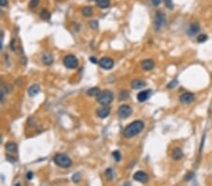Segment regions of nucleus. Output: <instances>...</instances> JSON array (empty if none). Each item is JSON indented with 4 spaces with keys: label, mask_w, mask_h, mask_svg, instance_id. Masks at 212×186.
I'll list each match as a JSON object with an SVG mask.
<instances>
[{
    "label": "nucleus",
    "mask_w": 212,
    "mask_h": 186,
    "mask_svg": "<svg viewBox=\"0 0 212 186\" xmlns=\"http://www.w3.org/2000/svg\"><path fill=\"white\" fill-rule=\"evenodd\" d=\"M144 128V123L141 120H134L130 124L127 125L123 132L124 136L126 138H131L133 136H136Z\"/></svg>",
    "instance_id": "nucleus-1"
},
{
    "label": "nucleus",
    "mask_w": 212,
    "mask_h": 186,
    "mask_svg": "<svg viewBox=\"0 0 212 186\" xmlns=\"http://www.w3.org/2000/svg\"><path fill=\"white\" fill-rule=\"evenodd\" d=\"M53 160L57 166L60 167H62V168H68L72 166V164H73L70 157L66 154H63V153H57L54 156Z\"/></svg>",
    "instance_id": "nucleus-2"
},
{
    "label": "nucleus",
    "mask_w": 212,
    "mask_h": 186,
    "mask_svg": "<svg viewBox=\"0 0 212 186\" xmlns=\"http://www.w3.org/2000/svg\"><path fill=\"white\" fill-rule=\"evenodd\" d=\"M113 99H114V95L110 90H104L97 96V102L102 105H109L112 103Z\"/></svg>",
    "instance_id": "nucleus-3"
},
{
    "label": "nucleus",
    "mask_w": 212,
    "mask_h": 186,
    "mask_svg": "<svg viewBox=\"0 0 212 186\" xmlns=\"http://www.w3.org/2000/svg\"><path fill=\"white\" fill-rule=\"evenodd\" d=\"M166 25V15L164 12L158 11L155 15L154 21V27L155 31H159L163 28Z\"/></svg>",
    "instance_id": "nucleus-4"
},
{
    "label": "nucleus",
    "mask_w": 212,
    "mask_h": 186,
    "mask_svg": "<svg viewBox=\"0 0 212 186\" xmlns=\"http://www.w3.org/2000/svg\"><path fill=\"white\" fill-rule=\"evenodd\" d=\"M63 65L67 69L74 70L78 67V59L74 55H67L63 58Z\"/></svg>",
    "instance_id": "nucleus-5"
},
{
    "label": "nucleus",
    "mask_w": 212,
    "mask_h": 186,
    "mask_svg": "<svg viewBox=\"0 0 212 186\" xmlns=\"http://www.w3.org/2000/svg\"><path fill=\"white\" fill-rule=\"evenodd\" d=\"M118 116L121 118H127L129 116H131V114H132V108L129 106V105H127V104H123L121 105L118 108Z\"/></svg>",
    "instance_id": "nucleus-6"
},
{
    "label": "nucleus",
    "mask_w": 212,
    "mask_h": 186,
    "mask_svg": "<svg viewBox=\"0 0 212 186\" xmlns=\"http://www.w3.org/2000/svg\"><path fill=\"white\" fill-rule=\"evenodd\" d=\"M99 66L104 70H110L114 66V61L112 58H109V56H104L98 62Z\"/></svg>",
    "instance_id": "nucleus-7"
},
{
    "label": "nucleus",
    "mask_w": 212,
    "mask_h": 186,
    "mask_svg": "<svg viewBox=\"0 0 212 186\" xmlns=\"http://www.w3.org/2000/svg\"><path fill=\"white\" fill-rule=\"evenodd\" d=\"M180 102L184 104H192L194 102L195 100V95L193 93H190V92H186L182 94L179 98Z\"/></svg>",
    "instance_id": "nucleus-8"
},
{
    "label": "nucleus",
    "mask_w": 212,
    "mask_h": 186,
    "mask_svg": "<svg viewBox=\"0 0 212 186\" xmlns=\"http://www.w3.org/2000/svg\"><path fill=\"white\" fill-rule=\"evenodd\" d=\"M97 116L100 118H106L109 116L110 114V108L109 107V105H103L100 108H98L96 111Z\"/></svg>",
    "instance_id": "nucleus-9"
},
{
    "label": "nucleus",
    "mask_w": 212,
    "mask_h": 186,
    "mask_svg": "<svg viewBox=\"0 0 212 186\" xmlns=\"http://www.w3.org/2000/svg\"><path fill=\"white\" fill-rule=\"evenodd\" d=\"M134 180L139 182H141V183H145L148 182V175L144 172V171H138L133 176Z\"/></svg>",
    "instance_id": "nucleus-10"
},
{
    "label": "nucleus",
    "mask_w": 212,
    "mask_h": 186,
    "mask_svg": "<svg viewBox=\"0 0 212 186\" xmlns=\"http://www.w3.org/2000/svg\"><path fill=\"white\" fill-rule=\"evenodd\" d=\"M41 61L45 65L49 66V65H52V64L54 63V58L50 53L45 52L41 55Z\"/></svg>",
    "instance_id": "nucleus-11"
},
{
    "label": "nucleus",
    "mask_w": 212,
    "mask_h": 186,
    "mask_svg": "<svg viewBox=\"0 0 212 186\" xmlns=\"http://www.w3.org/2000/svg\"><path fill=\"white\" fill-rule=\"evenodd\" d=\"M150 95H151V90H149V89L143 90V91H140L137 95V99L140 103H144L150 98Z\"/></svg>",
    "instance_id": "nucleus-12"
},
{
    "label": "nucleus",
    "mask_w": 212,
    "mask_h": 186,
    "mask_svg": "<svg viewBox=\"0 0 212 186\" xmlns=\"http://www.w3.org/2000/svg\"><path fill=\"white\" fill-rule=\"evenodd\" d=\"M155 68V62L152 59H144L141 62V69L143 70H151Z\"/></svg>",
    "instance_id": "nucleus-13"
},
{
    "label": "nucleus",
    "mask_w": 212,
    "mask_h": 186,
    "mask_svg": "<svg viewBox=\"0 0 212 186\" xmlns=\"http://www.w3.org/2000/svg\"><path fill=\"white\" fill-rule=\"evenodd\" d=\"M40 91H41L40 86H39V85H36V84L32 85L31 87L28 88V90H27L28 95H29L30 97H35L36 95H38L39 93H40Z\"/></svg>",
    "instance_id": "nucleus-14"
},
{
    "label": "nucleus",
    "mask_w": 212,
    "mask_h": 186,
    "mask_svg": "<svg viewBox=\"0 0 212 186\" xmlns=\"http://www.w3.org/2000/svg\"><path fill=\"white\" fill-rule=\"evenodd\" d=\"M146 86V83L143 80H140V79H135L131 82V88L133 89H140L144 88Z\"/></svg>",
    "instance_id": "nucleus-15"
},
{
    "label": "nucleus",
    "mask_w": 212,
    "mask_h": 186,
    "mask_svg": "<svg viewBox=\"0 0 212 186\" xmlns=\"http://www.w3.org/2000/svg\"><path fill=\"white\" fill-rule=\"evenodd\" d=\"M200 31V26L198 24H192L189 26V29H188V35L190 36V37H192V36L196 35L198 32Z\"/></svg>",
    "instance_id": "nucleus-16"
},
{
    "label": "nucleus",
    "mask_w": 212,
    "mask_h": 186,
    "mask_svg": "<svg viewBox=\"0 0 212 186\" xmlns=\"http://www.w3.org/2000/svg\"><path fill=\"white\" fill-rule=\"evenodd\" d=\"M5 148L10 153H15L17 152V144L14 142H8L5 146Z\"/></svg>",
    "instance_id": "nucleus-17"
},
{
    "label": "nucleus",
    "mask_w": 212,
    "mask_h": 186,
    "mask_svg": "<svg viewBox=\"0 0 212 186\" xmlns=\"http://www.w3.org/2000/svg\"><path fill=\"white\" fill-rule=\"evenodd\" d=\"M173 159L175 161H179L182 157H183V152L180 148H175L173 151V154H172Z\"/></svg>",
    "instance_id": "nucleus-18"
},
{
    "label": "nucleus",
    "mask_w": 212,
    "mask_h": 186,
    "mask_svg": "<svg viewBox=\"0 0 212 186\" xmlns=\"http://www.w3.org/2000/svg\"><path fill=\"white\" fill-rule=\"evenodd\" d=\"M40 17L44 21H49L51 18V13L48 10H41V11L40 12Z\"/></svg>",
    "instance_id": "nucleus-19"
},
{
    "label": "nucleus",
    "mask_w": 212,
    "mask_h": 186,
    "mask_svg": "<svg viewBox=\"0 0 212 186\" xmlns=\"http://www.w3.org/2000/svg\"><path fill=\"white\" fill-rule=\"evenodd\" d=\"M100 92L101 91H100V89H99V88L94 87V88H91L87 90V95L89 97H94V96H98Z\"/></svg>",
    "instance_id": "nucleus-20"
},
{
    "label": "nucleus",
    "mask_w": 212,
    "mask_h": 186,
    "mask_svg": "<svg viewBox=\"0 0 212 186\" xmlns=\"http://www.w3.org/2000/svg\"><path fill=\"white\" fill-rule=\"evenodd\" d=\"M97 6L101 9H107L110 5V0H97Z\"/></svg>",
    "instance_id": "nucleus-21"
},
{
    "label": "nucleus",
    "mask_w": 212,
    "mask_h": 186,
    "mask_svg": "<svg viewBox=\"0 0 212 186\" xmlns=\"http://www.w3.org/2000/svg\"><path fill=\"white\" fill-rule=\"evenodd\" d=\"M81 12H82V14L84 16L90 17L94 12V9L90 6H87V7H84V8L82 9V10H81Z\"/></svg>",
    "instance_id": "nucleus-22"
},
{
    "label": "nucleus",
    "mask_w": 212,
    "mask_h": 186,
    "mask_svg": "<svg viewBox=\"0 0 212 186\" xmlns=\"http://www.w3.org/2000/svg\"><path fill=\"white\" fill-rule=\"evenodd\" d=\"M105 175L109 181H112L113 178H114V171H113L112 168H108L105 171Z\"/></svg>",
    "instance_id": "nucleus-23"
},
{
    "label": "nucleus",
    "mask_w": 212,
    "mask_h": 186,
    "mask_svg": "<svg viewBox=\"0 0 212 186\" xmlns=\"http://www.w3.org/2000/svg\"><path fill=\"white\" fill-rule=\"evenodd\" d=\"M112 157L114 158V160L116 162H120L121 161V158H122V155H121V153H120L119 151H114L112 152Z\"/></svg>",
    "instance_id": "nucleus-24"
},
{
    "label": "nucleus",
    "mask_w": 212,
    "mask_h": 186,
    "mask_svg": "<svg viewBox=\"0 0 212 186\" xmlns=\"http://www.w3.org/2000/svg\"><path fill=\"white\" fill-rule=\"evenodd\" d=\"M120 100H126L127 98L129 97V93L127 92L126 90H124V91H121V93H120Z\"/></svg>",
    "instance_id": "nucleus-25"
},
{
    "label": "nucleus",
    "mask_w": 212,
    "mask_h": 186,
    "mask_svg": "<svg viewBox=\"0 0 212 186\" xmlns=\"http://www.w3.org/2000/svg\"><path fill=\"white\" fill-rule=\"evenodd\" d=\"M72 180H73V182H75V183L79 182L81 181V175H80V173H78V172L75 173L74 176H73V178H72Z\"/></svg>",
    "instance_id": "nucleus-26"
},
{
    "label": "nucleus",
    "mask_w": 212,
    "mask_h": 186,
    "mask_svg": "<svg viewBox=\"0 0 212 186\" xmlns=\"http://www.w3.org/2000/svg\"><path fill=\"white\" fill-rule=\"evenodd\" d=\"M39 4H40V0H30V2H29V8L35 9V8H37V7L39 6Z\"/></svg>",
    "instance_id": "nucleus-27"
},
{
    "label": "nucleus",
    "mask_w": 212,
    "mask_h": 186,
    "mask_svg": "<svg viewBox=\"0 0 212 186\" xmlns=\"http://www.w3.org/2000/svg\"><path fill=\"white\" fill-rule=\"evenodd\" d=\"M89 25H90V27L91 28V29H97L98 28V22L97 21H95V20H91V21H90V23H89Z\"/></svg>",
    "instance_id": "nucleus-28"
},
{
    "label": "nucleus",
    "mask_w": 212,
    "mask_h": 186,
    "mask_svg": "<svg viewBox=\"0 0 212 186\" xmlns=\"http://www.w3.org/2000/svg\"><path fill=\"white\" fill-rule=\"evenodd\" d=\"M207 40V36L204 35V34H200L199 36L197 37V41L198 42H204Z\"/></svg>",
    "instance_id": "nucleus-29"
},
{
    "label": "nucleus",
    "mask_w": 212,
    "mask_h": 186,
    "mask_svg": "<svg viewBox=\"0 0 212 186\" xmlns=\"http://www.w3.org/2000/svg\"><path fill=\"white\" fill-rule=\"evenodd\" d=\"M178 84V81L177 80H173L172 82H170L169 84H168V86H167V88H170V89H172V88H175L176 87V85Z\"/></svg>",
    "instance_id": "nucleus-30"
},
{
    "label": "nucleus",
    "mask_w": 212,
    "mask_h": 186,
    "mask_svg": "<svg viewBox=\"0 0 212 186\" xmlns=\"http://www.w3.org/2000/svg\"><path fill=\"white\" fill-rule=\"evenodd\" d=\"M193 177H194V173H193V172H189V173H188V174L186 175L185 180H186V181H189V180H192Z\"/></svg>",
    "instance_id": "nucleus-31"
},
{
    "label": "nucleus",
    "mask_w": 212,
    "mask_h": 186,
    "mask_svg": "<svg viewBox=\"0 0 212 186\" xmlns=\"http://www.w3.org/2000/svg\"><path fill=\"white\" fill-rule=\"evenodd\" d=\"M165 2H166V6H167V8L169 9H173V2H172V0H165Z\"/></svg>",
    "instance_id": "nucleus-32"
},
{
    "label": "nucleus",
    "mask_w": 212,
    "mask_h": 186,
    "mask_svg": "<svg viewBox=\"0 0 212 186\" xmlns=\"http://www.w3.org/2000/svg\"><path fill=\"white\" fill-rule=\"evenodd\" d=\"M8 3V0H0V7H7Z\"/></svg>",
    "instance_id": "nucleus-33"
},
{
    "label": "nucleus",
    "mask_w": 212,
    "mask_h": 186,
    "mask_svg": "<svg viewBox=\"0 0 212 186\" xmlns=\"http://www.w3.org/2000/svg\"><path fill=\"white\" fill-rule=\"evenodd\" d=\"M152 3L155 7H158L161 3V0H152Z\"/></svg>",
    "instance_id": "nucleus-34"
},
{
    "label": "nucleus",
    "mask_w": 212,
    "mask_h": 186,
    "mask_svg": "<svg viewBox=\"0 0 212 186\" xmlns=\"http://www.w3.org/2000/svg\"><path fill=\"white\" fill-rule=\"evenodd\" d=\"M7 159H8L10 162H11V163H14L16 161V159L14 158V157H12L11 155H7Z\"/></svg>",
    "instance_id": "nucleus-35"
},
{
    "label": "nucleus",
    "mask_w": 212,
    "mask_h": 186,
    "mask_svg": "<svg viewBox=\"0 0 212 186\" xmlns=\"http://www.w3.org/2000/svg\"><path fill=\"white\" fill-rule=\"evenodd\" d=\"M2 42H3V32H0V49H2L3 47Z\"/></svg>",
    "instance_id": "nucleus-36"
},
{
    "label": "nucleus",
    "mask_w": 212,
    "mask_h": 186,
    "mask_svg": "<svg viewBox=\"0 0 212 186\" xmlns=\"http://www.w3.org/2000/svg\"><path fill=\"white\" fill-rule=\"evenodd\" d=\"M32 178H33V173L31 172V171L27 172V174H26V178H27V180H31Z\"/></svg>",
    "instance_id": "nucleus-37"
},
{
    "label": "nucleus",
    "mask_w": 212,
    "mask_h": 186,
    "mask_svg": "<svg viewBox=\"0 0 212 186\" xmlns=\"http://www.w3.org/2000/svg\"><path fill=\"white\" fill-rule=\"evenodd\" d=\"M90 61H91V62H93L94 64H96V63H98L97 59L94 58V56H91V58H90Z\"/></svg>",
    "instance_id": "nucleus-38"
},
{
    "label": "nucleus",
    "mask_w": 212,
    "mask_h": 186,
    "mask_svg": "<svg viewBox=\"0 0 212 186\" xmlns=\"http://www.w3.org/2000/svg\"><path fill=\"white\" fill-rule=\"evenodd\" d=\"M3 97H4L3 92H2V91H0V101H1V100L3 99Z\"/></svg>",
    "instance_id": "nucleus-39"
},
{
    "label": "nucleus",
    "mask_w": 212,
    "mask_h": 186,
    "mask_svg": "<svg viewBox=\"0 0 212 186\" xmlns=\"http://www.w3.org/2000/svg\"><path fill=\"white\" fill-rule=\"evenodd\" d=\"M3 14H4V11H3V10H0V16H2V15H3Z\"/></svg>",
    "instance_id": "nucleus-40"
},
{
    "label": "nucleus",
    "mask_w": 212,
    "mask_h": 186,
    "mask_svg": "<svg viewBox=\"0 0 212 186\" xmlns=\"http://www.w3.org/2000/svg\"><path fill=\"white\" fill-rule=\"evenodd\" d=\"M124 186H131V185H130L129 183H127V182H126V183H124Z\"/></svg>",
    "instance_id": "nucleus-41"
},
{
    "label": "nucleus",
    "mask_w": 212,
    "mask_h": 186,
    "mask_svg": "<svg viewBox=\"0 0 212 186\" xmlns=\"http://www.w3.org/2000/svg\"><path fill=\"white\" fill-rule=\"evenodd\" d=\"M15 186H21V184H20V183H17V184H16Z\"/></svg>",
    "instance_id": "nucleus-42"
},
{
    "label": "nucleus",
    "mask_w": 212,
    "mask_h": 186,
    "mask_svg": "<svg viewBox=\"0 0 212 186\" xmlns=\"http://www.w3.org/2000/svg\"><path fill=\"white\" fill-rule=\"evenodd\" d=\"M90 1H97V0H90Z\"/></svg>",
    "instance_id": "nucleus-43"
}]
</instances>
